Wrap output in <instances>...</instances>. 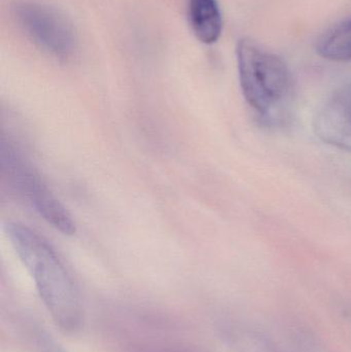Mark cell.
<instances>
[{"label": "cell", "instance_id": "obj_6", "mask_svg": "<svg viewBox=\"0 0 351 352\" xmlns=\"http://www.w3.org/2000/svg\"><path fill=\"white\" fill-rule=\"evenodd\" d=\"M189 20L197 38L212 45L220 38L223 20L216 0H189Z\"/></svg>", "mask_w": 351, "mask_h": 352}, {"label": "cell", "instance_id": "obj_4", "mask_svg": "<svg viewBox=\"0 0 351 352\" xmlns=\"http://www.w3.org/2000/svg\"><path fill=\"white\" fill-rule=\"evenodd\" d=\"M16 14L27 34L45 51L59 58L73 53L76 45L73 29L57 10L43 4L22 2L16 6Z\"/></svg>", "mask_w": 351, "mask_h": 352}, {"label": "cell", "instance_id": "obj_7", "mask_svg": "<svg viewBox=\"0 0 351 352\" xmlns=\"http://www.w3.org/2000/svg\"><path fill=\"white\" fill-rule=\"evenodd\" d=\"M315 49L324 59L351 61V16L324 33L317 41Z\"/></svg>", "mask_w": 351, "mask_h": 352}, {"label": "cell", "instance_id": "obj_3", "mask_svg": "<svg viewBox=\"0 0 351 352\" xmlns=\"http://www.w3.org/2000/svg\"><path fill=\"white\" fill-rule=\"evenodd\" d=\"M0 158L2 175L8 186L52 227L64 235H73L76 226L71 214L16 148L2 142Z\"/></svg>", "mask_w": 351, "mask_h": 352}, {"label": "cell", "instance_id": "obj_5", "mask_svg": "<svg viewBox=\"0 0 351 352\" xmlns=\"http://www.w3.org/2000/svg\"><path fill=\"white\" fill-rule=\"evenodd\" d=\"M315 128L326 144L351 152V82L338 90L321 107Z\"/></svg>", "mask_w": 351, "mask_h": 352}, {"label": "cell", "instance_id": "obj_2", "mask_svg": "<svg viewBox=\"0 0 351 352\" xmlns=\"http://www.w3.org/2000/svg\"><path fill=\"white\" fill-rule=\"evenodd\" d=\"M239 80L245 100L266 127L280 128L292 119L294 82L284 60L249 39L237 45Z\"/></svg>", "mask_w": 351, "mask_h": 352}, {"label": "cell", "instance_id": "obj_1", "mask_svg": "<svg viewBox=\"0 0 351 352\" xmlns=\"http://www.w3.org/2000/svg\"><path fill=\"white\" fill-rule=\"evenodd\" d=\"M5 232L55 324L65 332L78 330L82 324V309L78 293L51 244L22 223H6Z\"/></svg>", "mask_w": 351, "mask_h": 352}, {"label": "cell", "instance_id": "obj_8", "mask_svg": "<svg viewBox=\"0 0 351 352\" xmlns=\"http://www.w3.org/2000/svg\"><path fill=\"white\" fill-rule=\"evenodd\" d=\"M344 312L348 314V318H350L351 320V308H348V309H346Z\"/></svg>", "mask_w": 351, "mask_h": 352}]
</instances>
